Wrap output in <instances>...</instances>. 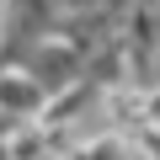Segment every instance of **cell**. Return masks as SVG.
Returning <instances> with one entry per match:
<instances>
[{
    "instance_id": "2",
    "label": "cell",
    "mask_w": 160,
    "mask_h": 160,
    "mask_svg": "<svg viewBox=\"0 0 160 160\" xmlns=\"http://www.w3.org/2000/svg\"><path fill=\"white\" fill-rule=\"evenodd\" d=\"M48 86L38 75H27L22 64H0V107H6L11 118H22V123H38L43 112H48Z\"/></svg>"
},
{
    "instance_id": "1",
    "label": "cell",
    "mask_w": 160,
    "mask_h": 160,
    "mask_svg": "<svg viewBox=\"0 0 160 160\" xmlns=\"http://www.w3.org/2000/svg\"><path fill=\"white\" fill-rule=\"evenodd\" d=\"M22 69L43 80L48 96H59V91H69V86H80V80H86V48L69 43L64 32H53V38H43V43L22 59Z\"/></svg>"
},
{
    "instance_id": "5",
    "label": "cell",
    "mask_w": 160,
    "mask_h": 160,
    "mask_svg": "<svg viewBox=\"0 0 160 160\" xmlns=\"http://www.w3.org/2000/svg\"><path fill=\"white\" fill-rule=\"evenodd\" d=\"M6 6H11V0H0V32H6Z\"/></svg>"
},
{
    "instance_id": "4",
    "label": "cell",
    "mask_w": 160,
    "mask_h": 160,
    "mask_svg": "<svg viewBox=\"0 0 160 160\" xmlns=\"http://www.w3.org/2000/svg\"><path fill=\"white\" fill-rule=\"evenodd\" d=\"M0 160H16V155H11V139H0Z\"/></svg>"
},
{
    "instance_id": "3",
    "label": "cell",
    "mask_w": 160,
    "mask_h": 160,
    "mask_svg": "<svg viewBox=\"0 0 160 160\" xmlns=\"http://www.w3.org/2000/svg\"><path fill=\"white\" fill-rule=\"evenodd\" d=\"M64 11H96V6H107V0H59Z\"/></svg>"
}]
</instances>
